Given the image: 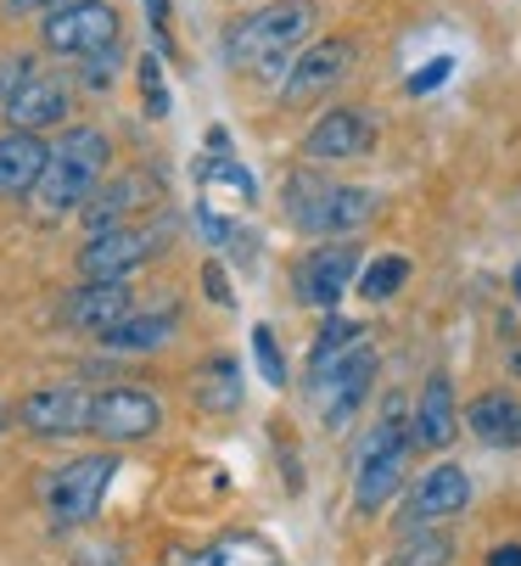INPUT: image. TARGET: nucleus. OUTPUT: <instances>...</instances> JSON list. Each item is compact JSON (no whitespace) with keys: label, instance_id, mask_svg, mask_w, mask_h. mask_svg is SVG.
<instances>
[{"label":"nucleus","instance_id":"f257e3e1","mask_svg":"<svg viewBox=\"0 0 521 566\" xmlns=\"http://www.w3.org/2000/svg\"><path fill=\"white\" fill-rule=\"evenodd\" d=\"M320 12L314 0H270V7L247 12L241 23H230L225 34V56L236 73H258V78H286V67L298 62V51L309 45Z\"/></svg>","mask_w":521,"mask_h":566},{"label":"nucleus","instance_id":"f03ea898","mask_svg":"<svg viewBox=\"0 0 521 566\" xmlns=\"http://www.w3.org/2000/svg\"><path fill=\"white\" fill-rule=\"evenodd\" d=\"M376 381V348L360 337V326L347 319H331L314 343V359H309V387H314V410L325 427H342L347 416L365 403Z\"/></svg>","mask_w":521,"mask_h":566},{"label":"nucleus","instance_id":"7ed1b4c3","mask_svg":"<svg viewBox=\"0 0 521 566\" xmlns=\"http://www.w3.org/2000/svg\"><path fill=\"white\" fill-rule=\"evenodd\" d=\"M107 169H113V146H107V135L91 129V124L67 129V135L51 146V157H45L40 186L29 191L34 208H40V219H62V213L84 208V202H91V191L107 180Z\"/></svg>","mask_w":521,"mask_h":566},{"label":"nucleus","instance_id":"20e7f679","mask_svg":"<svg viewBox=\"0 0 521 566\" xmlns=\"http://www.w3.org/2000/svg\"><path fill=\"white\" fill-rule=\"evenodd\" d=\"M376 208H382V197L371 186H331V180H314V175H298L286 186V219L303 235H347Z\"/></svg>","mask_w":521,"mask_h":566},{"label":"nucleus","instance_id":"39448f33","mask_svg":"<svg viewBox=\"0 0 521 566\" xmlns=\"http://www.w3.org/2000/svg\"><path fill=\"white\" fill-rule=\"evenodd\" d=\"M409 443H415V432H409V421H404L398 410H387L382 427L365 438V449H360V476H354V505H360L365 516L387 511V500L404 489Z\"/></svg>","mask_w":521,"mask_h":566},{"label":"nucleus","instance_id":"423d86ee","mask_svg":"<svg viewBox=\"0 0 521 566\" xmlns=\"http://www.w3.org/2000/svg\"><path fill=\"white\" fill-rule=\"evenodd\" d=\"M118 476V460L113 454H84V460H67L62 471L45 476V511L56 527H84L102 500H107V482Z\"/></svg>","mask_w":521,"mask_h":566},{"label":"nucleus","instance_id":"0eeeda50","mask_svg":"<svg viewBox=\"0 0 521 566\" xmlns=\"http://www.w3.org/2000/svg\"><path fill=\"white\" fill-rule=\"evenodd\" d=\"M168 241L163 224H113V230H96L91 241H84V253H79V270L84 281H124L135 275L157 248Z\"/></svg>","mask_w":521,"mask_h":566},{"label":"nucleus","instance_id":"6e6552de","mask_svg":"<svg viewBox=\"0 0 521 566\" xmlns=\"http://www.w3.org/2000/svg\"><path fill=\"white\" fill-rule=\"evenodd\" d=\"M118 34L124 29H118V12L107 7V0H79V7H56L45 18V51L73 56V62L118 45Z\"/></svg>","mask_w":521,"mask_h":566},{"label":"nucleus","instance_id":"1a4fd4ad","mask_svg":"<svg viewBox=\"0 0 521 566\" xmlns=\"http://www.w3.org/2000/svg\"><path fill=\"white\" fill-rule=\"evenodd\" d=\"M91 410H96V392L62 381V387H40L18 403V427L34 438H79V432H91Z\"/></svg>","mask_w":521,"mask_h":566},{"label":"nucleus","instance_id":"9d476101","mask_svg":"<svg viewBox=\"0 0 521 566\" xmlns=\"http://www.w3.org/2000/svg\"><path fill=\"white\" fill-rule=\"evenodd\" d=\"M163 427V403L146 387H107L96 392V410H91V432L107 443H140Z\"/></svg>","mask_w":521,"mask_h":566},{"label":"nucleus","instance_id":"9b49d317","mask_svg":"<svg viewBox=\"0 0 521 566\" xmlns=\"http://www.w3.org/2000/svg\"><path fill=\"white\" fill-rule=\"evenodd\" d=\"M347 67H354V45H347V40H309V45L298 51V62L286 67L281 102L298 107V102H314V96L336 91Z\"/></svg>","mask_w":521,"mask_h":566},{"label":"nucleus","instance_id":"f8f14e48","mask_svg":"<svg viewBox=\"0 0 521 566\" xmlns=\"http://www.w3.org/2000/svg\"><path fill=\"white\" fill-rule=\"evenodd\" d=\"M466 505H471L466 471H460V465H431V471H420V476L409 482V494H404V527L415 533V527L444 522V516H455V511H466Z\"/></svg>","mask_w":521,"mask_h":566},{"label":"nucleus","instance_id":"ddd939ff","mask_svg":"<svg viewBox=\"0 0 521 566\" xmlns=\"http://www.w3.org/2000/svg\"><path fill=\"white\" fill-rule=\"evenodd\" d=\"M354 275H360V253L347 248V241H331V248H320V253H309V259L298 264L292 286H298V297H303L309 308H336L342 292L354 286Z\"/></svg>","mask_w":521,"mask_h":566},{"label":"nucleus","instance_id":"4468645a","mask_svg":"<svg viewBox=\"0 0 521 566\" xmlns=\"http://www.w3.org/2000/svg\"><path fill=\"white\" fill-rule=\"evenodd\" d=\"M371 140H376L371 113H360V107H336V113H325V118L309 129L303 151H309V157H325V164H347V157H365Z\"/></svg>","mask_w":521,"mask_h":566},{"label":"nucleus","instance_id":"2eb2a0df","mask_svg":"<svg viewBox=\"0 0 521 566\" xmlns=\"http://www.w3.org/2000/svg\"><path fill=\"white\" fill-rule=\"evenodd\" d=\"M129 314V286L124 281H84L79 292H67L62 297V326H73V332H107V326H118V319Z\"/></svg>","mask_w":521,"mask_h":566},{"label":"nucleus","instance_id":"dca6fc26","mask_svg":"<svg viewBox=\"0 0 521 566\" xmlns=\"http://www.w3.org/2000/svg\"><path fill=\"white\" fill-rule=\"evenodd\" d=\"M409 432H415L420 449H449V443H455L460 416H455V387H449V376H426V387H420V398H415Z\"/></svg>","mask_w":521,"mask_h":566},{"label":"nucleus","instance_id":"f3484780","mask_svg":"<svg viewBox=\"0 0 521 566\" xmlns=\"http://www.w3.org/2000/svg\"><path fill=\"white\" fill-rule=\"evenodd\" d=\"M45 157H51V146L34 129L0 135V197H29L45 175Z\"/></svg>","mask_w":521,"mask_h":566},{"label":"nucleus","instance_id":"a211bd4d","mask_svg":"<svg viewBox=\"0 0 521 566\" xmlns=\"http://www.w3.org/2000/svg\"><path fill=\"white\" fill-rule=\"evenodd\" d=\"M62 113H67V91L56 85V78H40V73H29L23 85L7 96V124L12 129H45V124H62Z\"/></svg>","mask_w":521,"mask_h":566},{"label":"nucleus","instance_id":"6ab92c4d","mask_svg":"<svg viewBox=\"0 0 521 566\" xmlns=\"http://www.w3.org/2000/svg\"><path fill=\"white\" fill-rule=\"evenodd\" d=\"M174 566H281V549L258 533H225L208 549H174Z\"/></svg>","mask_w":521,"mask_h":566},{"label":"nucleus","instance_id":"aec40b11","mask_svg":"<svg viewBox=\"0 0 521 566\" xmlns=\"http://www.w3.org/2000/svg\"><path fill=\"white\" fill-rule=\"evenodd\" d=\"M466 421L488 449H521V398L515 392H482L466 410Z\"/></svg>","mask_w":521,"mask_h":566},{"label":"nucleus","instance_id":"412c9836","mask_svg":"<svg viewBox=\"0 0 521 566\" xmlns=\"http://www.w3.org/2000/svg\"><path fill=\"white\" fill-rule=\"evenodd\" d=\"M152 197V186L146 180H135V175H118V180H107V186H96L91 191V202H84V224H91V235L96 230H113V224H124V213L129 208H140Z\"/></svg>","mask_w":521,"mask_h":566},{"label":"nucleus","instance_id":"4be33fe9","mask_svg":"<svg viewBox=\"0 0 521 566\" xmlns=\"http://www.w3.org/2000/svg\"><path fill=\"white\" fill-rule=\"evenodd\" d=\"M168 337H174V314H124L118 326L102 332L113 354H157Z\"/></svg>","mask_w":521,"mask_h":566},{"label":"nucleus","instance_id":"5701e85b","mask_svg":"<svg viewBox=\"0 0 521 566\" xmlns=\"http://www.w3.org/2000/svg\"><path fill=\"white\" fill-rule=\"evenodd\" d=\"M191 398H197V410H208V416H230L241 403V370L230 359H208L191 376Z\"/></svg>","mask_w":521,"mask_h":566},{"label":"nucleus","instance_id":"b1692460","mask_svg":"<svg viewBox=\"0 0 521 566\" xmlns=\"http://www.w3.org/2000/svg\"><path fill=\"white\" fill-rule=\"evenodd\" d=\"M404 281H409V259H404V253H387V259H376V264L365 270L360 297H365V303H387Z\"/></svg>","mask_w":521,"mask_h":566},{"label":"nucleus","instance_id":"393cba45","mask_svg":"<svg viewBox=\"0 0 521 566\" xmlns=\"http://www.w3.org/2000/svg\"><path fill=\"white\" fill-rule=\"evenodd\" d=\"M449 549H455L449 538L415 533V538H409V544H404V549H398V555L387 560V566H449Z\"/></svg>","mask_w":521,"mask_h":566},{"label":"nucleus","instance_id":"a878e982","mask_svg":"<svg viewBox=\"0 0 521 566\" xmlns=\"http://www.w3.org/2000/svg\"><path fill=\"white\" fill-rule=\"evenodd\" d=\"M252 354H258V370H264L270 387H286V365H281V348H275L270 326H252Z\"/></svg>","mask_w":521,"mask_h":566},{"label":"nucleus","instance_id":"bb28decb","mask_svg":"<svg viewBox=\"0 0 521 566\" xmlns=\"http://www.w3.org/2000/svg\"><path fill=\"white\" fill-rule=\"evenodd\" d=\"M113 67H118V45L96 51V56H84V85L91 91H107L113 85Z\"/></svg>","mask_w":521,"mask_h":566},{"label":"nucleus","instance_id":"cd10ccee","mask_svg":"<svg viewBox=\"0 0 521 566\" xmlns=\"http://www.w3.org/2000/svg\"><path fill=\"white\" fill-rule=\"evenodd\" d=\"M140 85H146V107H152V113H168V91H163L157 56H140Z\"/></svg>","mask_w":521,"mask_h":566},{"label":"nucleus","instance_id":"c85d7f7f","mask_svg":"<svg viewBox=\"0 0 521 566\" xmlns=\"http://www.w3.org/2000/svg\"><path fill=\"white\" fill-rule=\"evenodd\" d=\"M197 230H202V235L213 241V248H225V241H236V230H230V224H225V219H219L213 208H197Z\"/></svg>","mask_w":521,"mask_h":566},{"label":"nucleus","instance_id":"c756f323","mask_svg":"<svg viewBox=\"0 0 521 566\" xmlns=\"http://www.w3.org/2000/svg\"><path fill=\"white\" fill-rule=\"evenodd\" d=\"M202 286H208V297H213L219 308H230V281H225V270H219V264H208V270H202Z\"/></svg>","mask_w":521,"mask_h":566},{"label":"nucleus","instance_id":"7c9ffc66","mask_svg":"<svg viewBox=\"0 0 521 566\" xmlns=\"http://www.w3.org/2000/svg\"><path fill=\"white\" fill-rule=\"evenodd\" d=\"M444 73H449V62H431V67H420L409 91H431V85H438V78H444Z\"/></svg>","mask_w":521,"mask_h":566},{"label":"nucleus","instance_id":"2f4dec72","mask_svg":"<svg viewBox=\"0 0 521 566\" xmlns=\"http://www.w3.org/2000/svg\"><path fill=\"white\" fill-rule=\"evenodd\" d=\"M140 7H146L152 29H157V34H168V0H140Z\"/></svg>","mask_w":521,"mask_h":566},{"label":"nucleus","instance_id":"473e14b6","mask_svg":"<svg viewBox=\"0 0 521 566\" xmlns=\"http://www.w3.org/2000/svg\"><path fill=\"white\" fill-rule=\"evenodd\" d=\"M488 566H521V544H504V549H493V555H488Z\"/></svg>","mask_w":521,"mask_h":566},{"label":"nucleus","instance_id":"72a5a7b5","mask_svg":"<svg viewBox=\"0 0 521 566\" xmlns=\"http://www.w3.org/2000/svg\"><path fill=\"white\" fill-rule=\"evenodd\" d=\"M12 12H40V7H62V0H7Z\"/></svg>","mask_w":521,"mask_h":566},{"label":"nucleus","instance_id":"f704fd0d","mask_svg":"<svg viewBox=\"0 0 521 566\" xmlns=\"http://www.w3.org/2000/svg\"><path fill=\"white\" fill-rule=\"evenodd\" d=\"M510 292H515V303H521V264H515V275H510Z\"/></svg>","mask_w":521,"mask_h":566},{"label":"nucleus","instance_id":"c9c22d12","mask_svg":"<svg viewBox=\"0 0 521 566\" xmlns=\"http://www.w3.org/2000/svg\"><path fill=\"white\" fill-rule=\"evenodd\" d=\"M7 421H12V410H7V403H0V432H7Z\"/></svg>","mask_w":521,"mask_h":566}]
</instances>
